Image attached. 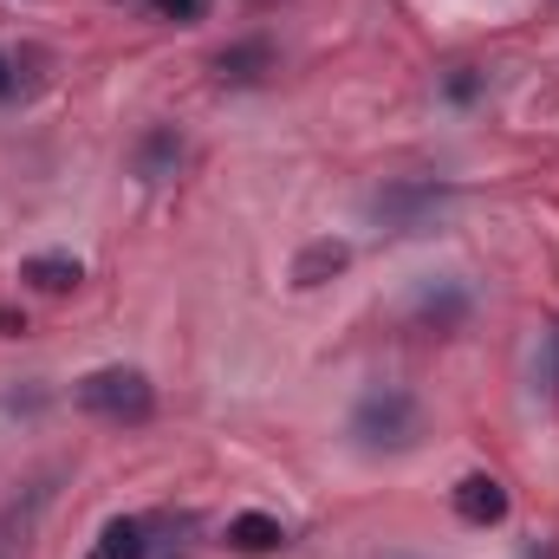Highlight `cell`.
Instances as JSON below:
<instances>
[{"mask_svg":"<svg viewBox=\"0 0 559 559\" xmlns=\"http://www.w3.org/2000/svg\"><path fill=\"white\" fill-rule=\"evenodd\" d=\"M267 59H274V52H267V39H248V46H228L215 66H222V79L248 85V79H261V72H267Z\"/></svg>","mask_w":559,"mask_h":559,"instance_id":"ba28073f","label":"cell"},{"mask_svg":"<svg viewBox=\"0 0 559 559\" xmlns=\"http://www.w3.org/2000/svg\"><path fill=\"white\" fill-rule=\"evenodd\" d=\"M0 332H26V319H20V312H7V306H0Z\"/></svg>","mask_w":559,"mask_h":559,"instance_id":"7c38bea8","label":"cell"},{"mask_svg":"<svg viewBox=\"0 0 559 559\" xmlns=\"http://www.w3.org/2000/svg\"><path fill=\"white\" fill-rule=\"evenodd\" d=\"M7 92H13V66L0 59V98H7Z\"/></svg>","mask_w":559,"mask_h":559,"instance_id":"4fadbf2b","label":"cell"},{"mask_svg":"<svg viewBox=\"0 0 559 559\" xmlns=\"http://www.w3.org/2000/svg\"><path fill=\"white\" fill-rule=\"evenodd\" d=\"M455 514L468 527H495V521H508V488L495 475H462L455 481Z\"/></svg>","mask_w":559,"mask_h":559,"instance_id":"3957f363","label":"cell"},{"mask_svg":"<svg viewBox=\"0 0 559 559\" xmlns=\"http://www.w3.org/2000/svg\"><path fill=\"white\" fill-rule=\"evenodd\" d=\"M228 540L241 554H274V547H286V527H280L274 514H235L228 521Z\"/></svg>","mask_w":559,"mask_h":559,"instance_id":"8992f818","label":"cell"},{"mask_svg":"<svg viewBox=\"0 0 559 559\" xmlns=\"http://www.w3.org/2000/svg\"><path fill=\"white\" fill-rule=\"evenodd\" d=\"M423 202H436V189H391V195H378V215L384 222H411Z\"/></svg>","mask_w":559,"mask_h":559,"instance_id":"30bf717a","label":"cell"},{"mask_svg":"<svg viewBox=\"0 0 559 559\" xmlns=\"http://www.w3.org/2000/svg\"><path fill=\"white\" fill-rule=\"evenodd\" d=\"M79 411H92V417H105V423H143L156 411V391L131 365H105V371H92L79 384Z\"/></svg>","mask_w":559,"mask_h":559,"instance_id":"6da1fadb","label":"cell"},{"mask_svg":"<svg viewBox=\"0 0 559 559\" xmlns=\"http://www.w3.org/2000/svg\"><path fill=\"white\" fill-rule=\"evenodd\" d=\"M150 7H156L163 20H195V13H202V0H150Z\"/></svg>","mask_w":559,"mask_h":559,"instance_id":"8fae6325","label":"cell"},{"mask_svg":"<svg viewBox=\"0 0 559 559\" xmlns=\"http://www.w3.org/2000/svg\"><path fill=\"white\" fill-rule=\"evenodd\" d=\"M345 267H352V248L325 235V241L299 248V261H293V286H299V293H306V286H325V280H332V274H345Z\"/></svg>","mask_w":559,"mask_h":559,"instance_id":"277c9868","label":"cell"},{"mask_svg":"<svg viewBox=\"0 0 559 559\" xmlns=\"http://www.w3.org/2000/svg\"><path fill=\"white\" fill-rule=\"evenodd\" d=\"M176 156H182V143H176V131H156V138H150V143L138 150V169L150 176V182H156V176H163V169H169Z\"/></svg>","mask_w":559,"mask_h":559,"instance_id":"9c48e42d","label":"cell"},{"mask_svg":"<svg viewBox=\"0 0 559 559\" xmlns=\"http://www.w3.org/2000/svg\"><path fill=\"white\" fill-rule=\"evenodd\" d=\"M85 559H143V521H105Z\"/></svg>","mask_w":559,"mask_h":559,"instance_id":"52a82bcc","label":"cell"},{"mask_svg":"<svg viewBox=\"0 0 559 559\" xmlns=\"http://www.w3.org/2000/svg\"><path fill=\"white\" fill-rule=\"evenodd\" d=\"M352 436H358L365 449H411V442L423 436L417 397H404V391H378V397H365L358 417H352Z\"/></svg>","mask_w":559,"mask_h":559,"instance_id":"7a4b0ae2","label":"cell"},{"mask_svg":"<svg viewBox=\"0 0 559 559\" xmlns=\"http://www.w3.org/2000/svg\"><path fill=\"white\" fill-rule=\"evenodd\" d=\"M20 280L39 286V293H72V286L85 280V267H79L72 254H33V261L20 267Z\"/></svg>","mask_w":559,"mask_h":559,"instance_id":"5b68a950","label":"cell"}]
</instances>
